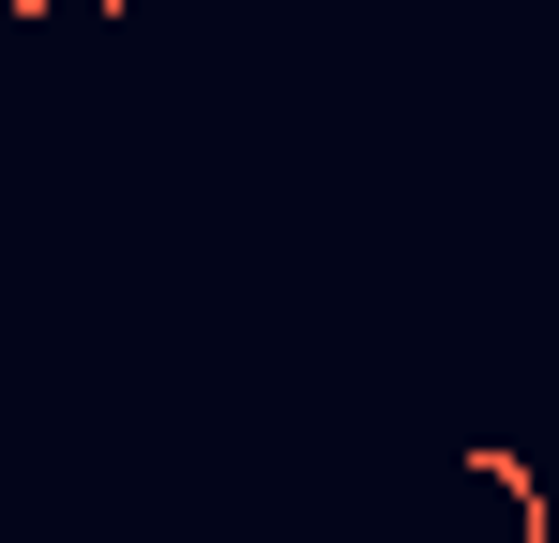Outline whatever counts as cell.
<instances>
[{
  "mask_svg": "<svg viewBox=\"0 0 559 543\" xmlns=\"http://www.w3.org/2000/svg\"><path fill=\"white\" fill-rule=\"evenodd\" d=\"M31 15H121V0H31Z\"/></svg>",
  "mask_w": 559,
  "mask_h": 543,
  "instance_id": "obj_1",
  "label": "cell"
}]
</instances>
